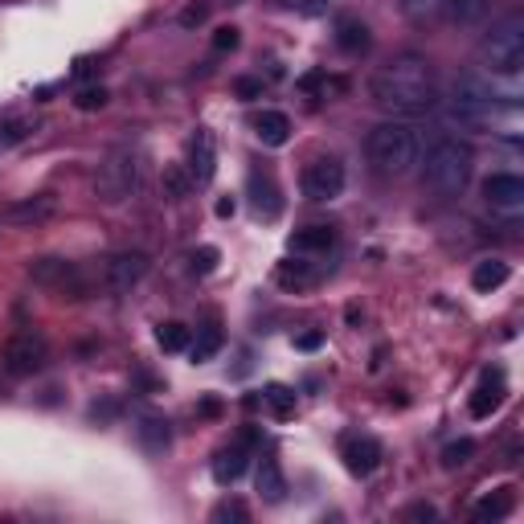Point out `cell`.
Wrapping results in <instances>:
<instances>
[{"mask_svg":"<svg viewBox=\"0 0 524 524\" xmlns=\"http://www.w3.org/2000/svg\"><path fill=\"white\" fill-rule=\"evenodd\" d=\"M369 103L394 119H418L439 107L434 66L422 54H397L369 78Z\"/></svg>","mask_w":524,"mask_h":524,"instance_id":"1","label":"cell"},{"mask_svg":"<svg viewBox=\"0 0 524 524\" xmlns=\"http://www.w3.org/2000/svg\"><path fill=\"white\" fill-rule=\"evenodd\" d=\"M364 156L377 176H406L422 160V136L406 119H386L364 136Z\"/></svg>","mask_w":524,"mask_h":524,"instance_id":"2","label":"cell"},{"mask_svg":"<svg viewBox=\"0 0 524 524\" xmlns=\"http://www.w3.org/2000/svg\"><path fill=\"white\" fill-rule=\"evenodd\" d=\"M475 172V148L459 136H439L422 160V184L439 197H459Z\"/></svg>","mask_w":524,"mask_h":524,"instance_id":"3","label":"cell"},{"mask_svg":"<svg viewBox=\"0 0 524 524\" xmlns=\"http://www.w3.org/2000/svg\"><path fill=\"white\" fill-rule=\"evenodd\" d=\"M480 62L492 74H520L524 66V17L508 12L504 21H496L488 29V37L480 42Z\"/></svg>","mask_w":524,"mask_h":524,"instance_id":"4","label":"cell"},{"mask_svg":"<svg viewBox=\"0 0 524 524\" xmlns=\"http://www.w3.org/2000/svg\"><path fill=\"white\" fill-rule=\"evenodd\" d=\"M136 189H139V152L131 148V144H119V148H111L107 156H103V164H98L95 193H98V201L123 205Z\"/></svg>","mask_w":524,"mask_h":524,"instance_id":"5","label":"cell"},{"mask_svg":"<svg viewBox=\"0 0 524 524\" xmlns=\"http://www.w3.org/2000/svg\"><path fill=\"white\" fill-rule=\"evenodd\" d=\"M152 258L144 250H119V254H107L98 262V291H111V295H123L148 275Z\"/></svg>","mask_w":524,"mask_h":524,"instance_id":"6","label":"cell"},{"mask_svg":"<svg viewBox=\"0 0 524 524\" xmlns=\"http://www.w3.org/2000/svg\"><path fill=\"white\" fill-rule=\"evenodd\" d=\"M344 164L336 160V156H316L311 164H303L300 172V189L308 201H336V197L344 193Z\"/></svg>","mask_w":524,"mask_h":524,"instance_id":"7","label":"cell"},{"mask_svg":"<svg viewBox=\"0 0 524 524\" xmlns=\"http://www.w3.org/2000/svg\"><path fill=\"white\" fill-rule=\"evenodd\" d=\"M29 278L33 283H42V287H50V291H58L62 300H82L86 291V278H82V270L74 267V262H66V258H37L29 267Z\"/></svg>","mask_w":524,"mask_h":524,"instance_id":"8","label":"cell"},{"mask_svg":"<svg viewBox=\"0 0 524 524\" xmlns=\"http://www.w3.org/2000/svg\"><path fill=\"white\" fill-rule=\"evenodd\" d=\"M45 356H50V348H45L42 336L21 332V336H12V340L4 344L0 364H4V373L9 377H33V373H42L45 369Z\"/></svg>","mask_w":524,"mask_h":524,"instance_id":"9","label":"cell"},{"mask_svg":"<svg viewBox=\"0 0 524 524\" xmlns=\"http://www.w3.org/2000/svg\"><path fill=\"white\" fill-rule=\"evenodd\" d=\"M340 459H344V471H348V475L364 480V475H373V471L381 467L386 450H381V442H377L373 434H353V439H344Z\"/></svg>","mask_w":524,"mask_h":524,"instance_id":"10","label":"cell"},{"mask_svg":"<svg viewBox=\"0 0 524 524\" xmlns=\"http://www.w3.org/2000/svg\"><path fill=\"white\" fill-rule=\"evenodd\" d=\"M483 201L492 205V209H500V214H520L524 209V181L516 176V172H496V176H488L483 181Z\"/></svg>","mask_w":524,"mask_h":524,"instance_id":"11","label":"cell"},{"mask_svg":"<svg viewBox=\"0 0 524 524\" xmlns=\"http://www.w3.org/2000/svg\"><path fill=\"white\" fill-rule=\"evenodd\" d=\"M189 176H193V184H209L217 172V144H214V131L209 128H197L193 139H189Z\"/></svg>","mask_w":524,"mask_h":524,"instance_id":"12","label":"cell"},{"mask_svg":"<svg viewBox=\"0 0 524 524\" xmlns=\"http://www.w3.org/2000/svg\"><path fill=\"white\" fill-rule=\"evenodd\" d=\"M504 397H508V381H504V369H488V373L480 377V386L471 389V418H492L496 410L504 406Z\"/></svg>","mask_w":524,"mask_h":524,"instance_id":"13","label":"cell"},{"mask_svg":"<svg viewBox=\"0 0 524 524\" xmlns=\"http://www.w3.org/2000/svg\"><path fill=\"white\" fill-rule=\"evenodd\" d=\"M250 450H254V447H246L242 439L217 450V455H214V483H217V488H234V483L242 480V475H246V467H250Z\"/></svg>","mask_w":524,"mask_h":524,"instance_id":"14","label":"cell"},{"mask_svg":"<svg viewBox=\"0 0 524 524\" xmlns=\"http://www.w3.org/2000/svg\"><path fill=\"white\" fill-rule=\"evenodd\" d=\"M246 193H250V205H254V214L262 217V222H275V217L283 214V197H278V184L270 172H250Z\"/></svg>","mask_w":524,"mask_h":524,"instance_id":"15","label":"cell"},{"mask_svg":"<svg viewBox=\"0 0 524 524\" xmlns=\"http://www.w3.org/2000/svg\"><path fill=\"white\" fill-rule=\"evenodd\" d=\"M320 275H324V270L316 267V262H308L303 254L283 258V262L275 267V283L283 291H308V287H316V283H320Z\"/></svg>","mask_w":524,"mask_h":524,"instance_id":"16","label":"cell"},{"mask_svg":"<svg viewBox=\"0 0 524 524\" xmlns=\"http://www.w3.org/2000/svg\"><path fill=\"white\" fill-rule=\"evenodd\" d=\"M54 209H58L54 197L37 193V197H25V201L4 205V209H0V217H4L9 225H37V222H45V217H54Z\"/></svg>","mask_w":524,"mask_h":524,"instance_id":"17","label":"cell"},{"mask_svg":"<svg viewBox=\"0 0 524 524\" xmlns=\"http://www.w3.org/2000/svg\"><path fill=\"white\" fill-rule=\"evenodd\" d=\"M136 439L148 455H164V450L172 447V422L160 414H144L139 418V426H136Z\"/></svg>","mask_w":524,"mask_h":524,"instance_id":"18","label":"cell"},{"mask_svg":"<svg viewBox=\"0 0 524 524\" xmlns=\"http://www.w3.org/2000/svg\"><path fill=\"white\" fill-rule=\"evenodd\" d=\"M254 488H258V496H262L267 504H283V496H287V475H283V467H278L275 455H267V459L258 463Z\"/></svg>","mask_w":524,"mask_h":524,"instance_id":"19","label":"cell"},{"mask_svg":"<svg viewBox=\"0 0 524 524\" xmlns=\"http://www.w3.org/2000/svg\"><path fill=\"white\" fill-rule=\"evenodd\" d=\"M332 246H336V230H328V225H308V230L291 234V250L295 254H328Z\"/></svg>","mask_w":524,"mask_h":524,"instance_id":"20","label":"cell"},{"mask_svg":"<svg viewBox=\"0 0 524 524\" xmlns=\"http://www.w3.org/2000/svg\"><path fill=\"white\" fill-rule=\"evenodd\" d=\"M254 136L267 144V148H283L291 139V119L283 115V111H262V115H254Z\"/></svg>","mask_w":524,"mask_h":524,"instance_id":"21","label":"cell"},{"mask_svg":"<svg viewBox=\"0 0 524 524\" xmlns=\"http://www.w3.org/2000/svg\"><path fill=\"white\" fill-rule=\"evenodd\" d=\"M222 344H225L222 324L209 320V324L197 328V340H189V356H193V364H205V361H214V356L222 353Z\"/></svg>","mask_w":524,"mask_h":524,"instance_id":"22","label":"cell"},{"mask_svg":"<svg viewBox=\"0 0 524 524\" xmlns=\"http://www.w3.org/2000/svg\"><path fill=\"white\" fill-rule=\"evenodd\" d=\"M508 262H500V258H483V262H475V270H471V287L480 291V295H492V291H500L504 283H508Z\"/></svg>","mask_w":524,"mask_h":524,"instance_id":"23","label":"cell"},{"mask_svg":"<svg viewBox=\"0 0 524 524\" xmlns=\"http://www.w3.org/2000/svg\"><path fill=\"white\" fill-rule=\"evenodd\" d=\"M369 25L361 21V17H340L336 21V45H340L344 54H364L369 50Z\"/></svg>","mask_w":524,"mask_h":524,"instance_id":"24","label":"cell"},{"mask_svg":"<svg viewBox=\"0 0 524 524\" xmlns=\"http://www.w3.org/2000/svg\"><path fill=\"white\" fill-rule=\"evenodd\" d=\"M512 508H516V488H496V492H488L475 504V520H504V516H512Z\"/></svg>","mask_w":524,"mask_h":524,"instance_id":"25","label":"cell"},{"mask_svg":"<svg viewBox=\"0 0 524 524\" xmlns=\"http://www.w3.org/2000/svg\"><path fill=\"white\" fill-rule=\"evenodd\" d=\"M262 406H267L275 418H291L295 414V389L283 386V381H270V386L262 389Z\"/></svg>","mask_w":524,"mask_h":524,"instance_id":"26","label":"cell"},{"mask_svg":"<svg viewBox=\"0 0 524 524\" xmlns=\"http://www.w3.org/2000/svg\"><path fill=\"white\" fill-rule=\"evenodd\" d=\"M189 340H193V336H189V328H184V324H176V320H168V324H160V328H156V344H160L164 353H184V348H189Z\"/></svg>","mask_w":524,"mask_h":524,"instance_id":"27","label":"cell"},{"mask_svg":"<svg viewBox=\"0 0 524 524\" xmlns=\"http://www.w3.org/2000/svg\"><path fill=\"white\" fill-rule=\"evenodd\" d=\"M197 184H193V176H189V168H181V164H168L164 168V193L172 197V201H181V197H189Z\"/></svg>","mask_w":524,"mask_h":524,"instance_id":"28","label":"cell"},{"mask_svg":"<svg viewBox=\"0 0 524 524\" xmlns=\"http://www.w3.org/2000/svg\"><path fill=\"white\" fill-rule=\"evenodd\" d=\"M471 455H475V442L471 439H455L442 447V471H459L471 463Z\"/></svg>","mask_w":524,"mask_h":524,"instance_id":"29","label":"cell"},{"mask_svg":"<svg viewBox=\"0 0 524 524\" xmlns=\"http://www.w3.org/2000/svg\"><path fill=\"white\" fill-rule=\"evenodd\" d=\"M402 9H406L410 21L426 25V21H439L442 17V0H402Z\"/></svg>","mask_w":524,"mask_h":524,"instance_id":"30","label":"cell"},{"mask_svg":"<svg viewBox=\"0 0 524 524\" xmlns=\"http://www.w3.org/2000/svg\"><path fill=\"white\" fill-rule=\"evenodd\" d=\"M111 103V90L107 86H78V95H74V107L78 111H103Z\"/></svg>","mask_w":524,"mask_h":524,"instance_id":"31","label":"cell"},{"mask_svg":"<svg viewBox=\"0 0 524 524\" xmlns=\"http://www.w3.org/2000/svg\"><path fill=\"white\" fill-rule=\"evenodd\" d=\"M442 9L455 17V21H480L488 12V0H442Z\"/></svg>","mask_w":524,"mask_h":524,"instance_id":"32","label":"cell"},{"mask_svg":"<svg viewBox=\"0 0 524 524\" xmlns=\"http://www.w3.org/2000/svg\"><path fill=\"white\" fill-rule=\"evenodd\" d=\"M205 21H209V0H193V4H184V9L176 12V25H181V29H201Z\"/></svg>","mask_w":524,"mask_h":524,"instance_id":"33","label":"cell"},{"mask_svg":"<svg viewBox=\"0 0 524 524\" xmlns=\"http://www.w3.org/2000/svg\"><path fill=\"white\" fill-rule=\"evenodd\" d=\"M217 262H222V250H217V246H197L193 254H189V267H193V275H214Z\"/></svg>","mask_w":524,"mask_h":524,"instance_id":"34","label":"cell"},{"mask_svg":"<svg viewBox=\"0 0 524 524\" xmlns=\"http://www.w3.org/2000/svg\"><path fill=\"white\" fill-rule=\"evenodd\" d=\"M29 131H33L29 119H4V123H0V148H12V144L29 139Z\"/></svg>","mask_w":524,"mask_h":524,"instance_id":"35","label":"cell"},{"mask_svg":"<svg viewBox=\"0 0 524 524\" xmlns=\"http://www.w3.org/2000/svg\"><path fill=\"white\" fill-rule=\"evenodd\" d=\"M246 504H238V500H225V504H217L214 508V524H222V520H246Z\"/></svg>","mask_w":524,"mask_h":524,"instance_id":"36","label":"cell"},{"mask_svg":"<svg viewBox=\"0 0 524 524\" xmlns=\"http://www.w3.org/2000/svg\"><path fill=\"white\" fill-rule=\"evenodd\" d=\"M238 42H242V29H234V25H222V29L214 33V50H217V54L238 50Z\"/></svg>","mask_w":524,"mask_h":524,"instance_id":"37","label":"cell"},{"mask_svg":"<svg viewBox=\"0 0 524 524\" xmlns=\"http://www.w3.org/2000/svg\"><path fill=\"white\" fill-rule=\"evenodd\" d=\"M234 95L242 98V103H250V98H262V78H234Z\"/></svg>","mask_w":524,"mask_h":524,"instance_id":"38","label":"cell"},{"mask_svg":"<svg viewBox=\"0 0 524 524\" xmlns=\"http://www.w3.org/2000/svg\"><path fill=\"white\" fill-rule=\"evenodd\" d=\"M320 344H324V332H300V336H295V348H300V353H316Z\"/></svg>","mask_w":524,"mask_h":524,"instance_id":"39","label":"cell"},{"mask_svg":"<svg viewBox=\"0 0 524 524\" xmlns=\"http://www.w3.org/2000/svg\"><path fill=\"white\" fill-rule=\"evenodd\" d=\"M434 504H410L406 508V520H434Z\"/></svg>","mask_w":524,"mask_h":524,"instance_id":"40","label":"cell"},{"mask_svg":"<svg viewBox=\"0 0 524 524\" xmlns=\"http://www.w3.org/2000/svg\"><path fill=\"white\" fill-rule=\"evenodd\" d=\"M214 214H217V217H234V214H238V201H234V197H217Z\"/></svg>","mask_w":524,"mask_h":524,"instance_id":"41","label":"cell"},{"mask_svg":"<svg viewBox=\"0 0 524 524\" xmlns=\"http://www.w3.org/2000/svg\"><path fill=\"white\" fill-rule=\"evenodd\" d=\"M201 414H205V418H217V414H222V402H217V397H205V402H201Z\"/></svg>","mask_w":524,"mask_h":524,"instance_id":"42","label":"cell"},{"mask_svg":"<svg viewBox=\"0 0 524 524\" xmlns=\"http://www.w3.org/2000/svg\"><path fill=\"white\" fill-rule=\"evenodd\" d=\"M320 4H324V0H311V4H308V12H320Z\"/></svg>","mask_w":524,"mask_h":524,"instance_id":"43","label":"cell"},{"mask_svg":"<svg viewBox=\"0 0 524 524\" xmlns=\"http://www.w3.org/2000/svg\"><path fill=\"white\" fill-rule=\"evenodd\" d=\"M283 4H303V0H283Z\"/></svg>","mask_w":524,"mask_h":524,"instance_id":"44","label":"cell"}]
</instances>
